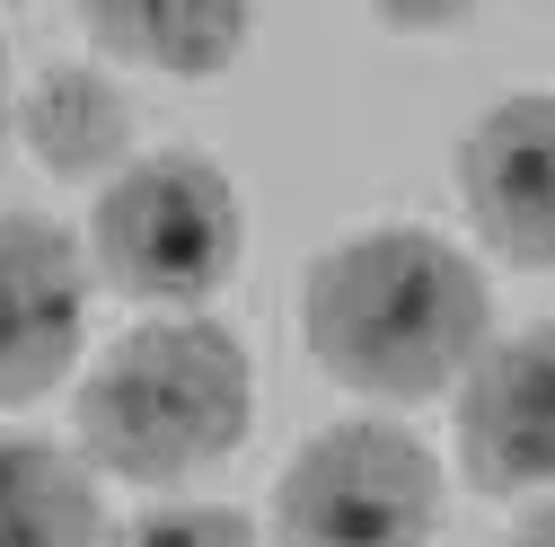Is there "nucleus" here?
<instances>
[{"mask_svg":"<svg viewBox=\"0 0 555 547\" xmlns=\"http://www.w3.org/2000/svg\"><path fill=\"white\" fill-rule=\"evenodd\" d=\"M309 354L362 397H441L494 345L485 274L433 230H362L309 265Z\"/></svg>","mask_w":555,"mask_h":547,"instance_id":"obj_1","label":"nucleus"},{"mask_svg":"<svg viewBox=\"0 0 555 547\" xmlns=\"http://www.w3.org/2000/svg\"><path fill=\"white\" fill-rule=\"evenodd\" d=\"M247 406H256V371L238 335L212 318H159L106 345V362L89 371L80 442L106 476L177 486V476L212 468L247 442Z\"/></svg>","mask_w":555,"mask_h":547,"instance_id":"obj_2","label":"nucleus"},{"mask_svg":"<svg viewBox=\"0 0 555 547\" xmlns=\"http://www.w3.org/2000/svg\"><path fill=\"white\" fill-rule=\"evenodd\" d=\"M238 194L212 160L194 151H159V160H132L98 221H89V247H98V274L106 292L124 301H159V309H185V301H212L238 265Z\"/></svg>","mask_w":555,"mask_h":547,"instance_id":"obj_3","label":"nucleus"},{"mask_svg":"<svg viewBox=\"0 0 555 547\" xmlns=\"http://www.w3.org/2000/svg\"><path fill=\"white\" fill-rule=\"evenodd\" d=\"M433 521H441L433 450L379 416L318 433L273 486V538L283 547H424Z\"/></svg>","mask_w":555,"mask_h":547,"instance_id":"obj_4","label":"nucleus"},{"mask_svg":"<svg viewBox=\"0 0 555 547\" xmlns=\"http://www.w3.org/2000/svg\"><path fill=\"white\" fill-rule=\"evenodd\" d=\"M80 309L89 274L72 230L44 213H0V406H27L72 371Z\"/></svg>","mask_w":555,"mask_h":547,"instance_id":"obj_5","label":"nucleus"},{"mask_svg":"<svg viewBox=\"0 0 555 547\" xmlns=\"http://www.w3.org/2000/svg\"><path fill=\"white\" fill-rule=\"evenodd\" d=\"M459 459L485 495L555 486V318L476 354L459 389Z\"/></svg>","mask_w":555,"mask_h":547,"instance_id":"obj_6","label":"nucleus"},{"mask_svg":"<svg viewBox=\"0 0 555 547\" xmlns=\"http://www.w3.org/2000/svg\"><path fill=\"white\" fill-rule=\"evenodd\" d=\"M476 239L512 265H555V98H503L459 142Z\"/></svg>","mask_w":555,"mask_h":547,"instance_id":"obj_7","label":"nucleus"},{"mask_svg":"<svg viewBox=\"0 0 555 547\" xmlns=\"http://www.w3.org/2000/svg\"><path fill=\"white\" fill-rule=\"evenodd\" d=\"M106 512L72 450L36 433H0V547H98Z\"/></svg>","mask_w":555,"mask_h":547,"instance_id":"obj_8","label":"nucleus"},{"mask_svg":"<svg viewBox=\"0 0 555 547\" xmlns=\"http://www.w3.org/2000/svg\"><path fill=\"white\" fill-rule=\"evenodd\" d=\"M18 132H27V151L53 168V177H98V168H115L124 160V142H132V106H124V89L106 80V72H44L36 89H27V115H18Z\"/></svg>","mask_w":555,"mask_h":547,"instance_id":"obj_9","label":"nucleus"},{"mask_svg":"<svg viewBox=\"0 0 555 547\" xmlns=\"http://www.w3.org/2000/svg\"><path fill=\"white\" fill-rule=\"evenodd\" d=\"M247 10H221V0H159V10H89V36L124 62H151V72L177 80H212L221 62L247 44Z\"/></svg>","mask_w":555,"mask_h":547,"instance_id":"obj_10","label":"nucleus"},{"mask_svg":"<svg viewBox=\"0 0 555 547\" xmlns=\"http://www.w3.org/2000/svg\"><path fill=\"white\" fill-rule=\"evenodd\" d=\"M115 547H256V530L230 504H151L142 521L115 530Z\"/></svg>","mask_w":555,"mask_h":547,"instance_id":"obj_11","label":"nucleus"},{"mask_svg":"<svg viewBox=\"0 0 555 547\" xmlns=\"http://www.w3.org/2000/svg\"><path fill=\"white\" fill-rule=\"evenodd\" d=\"M512 547H555V504H546V512H529V521H520V538H512Z\"/></svg>","mask_w":555,"mask_h":547,"instance_id":"obj_12","label":"nucleus"},{"mask_svg":"<svg viewBox=\"0 0 555 547\" xmlns=\"http://www.w3.org/2000/svg\"><path fill=\"white\" fill-rule=\"evenodd\" d=\"M388 27H459V10H388Z\"/></svg>","mask_w":555,"mask_h":547,"instance_id":"obj_13","label":"nucleus"},{"mask_svg":"<svg viewBox=\"0 0 555 547\" xmlns=\"http://www.w3.org/2000/svg\"><path fill=\"white\" fill-rule=\"evenodd\" d=\"M0 151H10V53H0Z\"/></svg>","mask_w":555,"mask_h":547,"instance_id":"obj_14","label":"nucleus"}]
</instances>
